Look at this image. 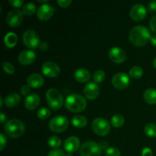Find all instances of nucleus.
I'll return each mask as SVG.
<instances>
[{
    "mask_svg": "<svg viewBox=\"0 0 156 156\" xmlns=\"http://www.w3.org/2000/svg\"><path fill=\"white\" fill-rule=\"evenodd\" d=\"M152 36L144 26H136L131 29L129 33V39L133 45L136 47H143L146 45L148 41L151 39Z\"/></svg>",
    "mask_w": 156,
    "mask_h": 156,
    "instance_id": "f257e3e1",
    "label": "nucleus"
},
{
    "mask_svg": "<svg viewBox=\"0 0 156 156\" xmlns=\"http://www.w3.org/2000/svg\"><path fill=\"white\" fill-rule=\"evenodd\" d=\"M65 106L71 112L78 113L83 111L86 108L87 102L85 98L80 94H70L66 98Z\"/></svg>",
    "mask_w": 156,
    "mask_h": 156,
    "instance_id": "f03ea898",
    "label": "nucleus"
},
{
    "mask_svg": "<svg viewBox=\"0 0 156 156\" xmlns=\"http://www.w3.org/2000/svg\"><path fill=\"white\" fill-rule=\"evenodd\" d=\"M4 129L5 133L12 138L21 136L25 131V126L21 120L12 119L6 122Z\"/></svg>",
    "mask_w": 156,
    "mask_h": 156,
    "instance_id": "7ed1b4c3",
    "label": "nucleus"
},
{
    "mask_svg": "<svg viewBox=\"0 0 156 156\" xmlns=\"http://www.w3.org/2000/svg\"><path fill=\"white\" fill-rule=\"evenodd\" d=\"M46 98L50 108L54 111L59 110L63 105V96L60 91L55 88H50L47 91Z\"/></svg>",
    "mask_w": 156,
    "mask_h": 156,
    "instance_id": "20e7f679",
    "label": "nucleus"
},
{
    "mask_svg": "<svg viewBox=\"0 0 156 156\" xmlns=\"http://www.w3.org/2000/svg\"><path fill=\"white\" fill-rule=\"evenodd\" d=\"M92 129L97 135L100 136H105L109 133L111 130V126L109 122L104 118H96L92 122Z\"/></svg>",
    "mask_w": 156,
    "mask_h": 156,
    "instance_id": "39448f33",
    "label": "nucleus"
},
{
    "mask_svg": "<svg viewBox=\"0 0 156 156\" xmlns=\"http://www.w3.org/2000/svg\"><path fill=\"white\" fill-rule=\"evenodd\" d=\"M69 126V120L65 116H56L49 123V128L54 133H61L65 131Z\"/></svg>",
    "mask_w": 156,
    "mask_h": 156,
    "instance_id": "423d86ee",
    "label": "nucleus"
},
{
    "mask_svg": "<svg viewBox=\"0 0 156 156\" xmlns=\"http://www.w3.org/2000/svg\"><path fill=\"white\" fill-rule=\"evenodd\" d=\"M81 156H101V149L98 143L93 141H87L80 148Z\"/></svg>",
    "mask_w": 156,
    "mask_h": 156,
    "instance_id": "0eeeda50",
    "label": "nucleus"
},
{
    "mask_svg": "<svg viewBox=\"0 0 156 156\" xmlns=\"http://www.w3.org/2000/svg\"><path fill=\"white\" fill-rule=\"evenodd\" d=\"M23 43L27 47L30 49H36L41 44L40 37L37 32L33 30H27L22 36Z\"/></svg>",
    "mask_w": 156,
    "mask_h": 156,
    "instance_id": "6e6552de",
    "label": "nucleus"
},
{
    "mask_svg": "<svg viewBox=\"0 0 156 156\" xmlns=\"http://www.w3.org/2000/svg\"><path fill=\"white\" fill-rule=\"evenodd\" d=\"M42 73L44 76L49 78L56 77L60 73V68L59 66L54 62L52 61H47L45 62L42 66Z\"/></svg>",
    "mask_w": 156,
    "mask_h": 156,
    "instance_id": "1a4fd4ad",
    "label": "nucleus"
},
{
    "mask_svg": "<svg viewBox=\"0 0 156 156\" xmlns=\"http://www.w3.org/2000/svg\"><path fill=\"white\" fill-rule=\"evenodd\" d=\"M129 78L124 73H118L112 78V85L117 89L123 90L127 88L129 85Z\"/></svg>",
    "mask_w": 156,
    "mask_h": 156,
    "instance_id": "9d476101",
    "label": "nucleus"
},
{
    "mask_svg": "<svg viewBox=\"0 0 156 156\" xmlns=\"http://www.w3.org/2000/svg\"><path fill=\"white\" fill-rule=\"evenodd\" d=\"M23 12L19 10H12L9 12L6 17V22L10 27H17L21 24L23 22Z\"/></svg>",
    "mask_w": 156,
    "mask_h": 156,
    "instance_id": "9b49d317",
    "label": "nucleus"
},
{
    "mask_svg": "<svg viewBox=\"0 0 156 156\" xmlns=\"http://www.w3.org/2000/svg\"><path fill=\"white\" fill-rule=\"evenodd\" d=\"M108 56L112 62L117 64L122 63L126 59V53H125L124 50L117 47L110 49V50L108 51Z\"/></svg>",
    "mask_w": 156,
    "mask_h": 156,
    "instance_id": "f8f14e48",
    "label": "nucleus"
},
{
    "mask_svg": "<svg viewBox=\"0 0 156 156\" xmlns=\"http://www.w3.org/2000/svg\"><path fill=\"white\" fill-rule=\"evenodd\" d=\"M54 8L50 5H42L37 11V16L41 21H47L54 14Z\"/></svg>",
    "mask_w": 156,
    "mask_h": 156,
    "instance_id": "ddd939ff",
    "label": "nucleus"
},
{
    "mask_svg": "<svg viewBox=\"0 0 156 156\" xmlns=\"http://www.w3.org/2000/svg\"><path fill=\"white\" fill-rule=\"evenodd\" d=\"M129 15L133 21H140L146 17V9L143 5L136 4L131 8Z\"/></svg>",
    "mask_w": 156,
    "mask_h": 156,
    "instance_id": "4468645a",
    "label": "nucleus"
},
{
    "mask_svg": "<svg viewBox=\"0 0 156 156\" xmlns=\"http://www.w3.org/2000/svg\"><path fill=\"white\" fill-rule=\"evenodd\" d=\"M99 87L95 82H89L84 88V94L88 100H94L99 94Z\"/></svg>",
    "mask_w": 156,
    "mask_h": 156,
    "instance_id": "2eb2a0df",
    "label": "nucleus"
},
{
    "mask_svg": "<svg viewBox=\"0 0 156 156\" xmlns=\"http://www.w3.org/2000/svg\"><path fill=\"white\" fill-rule=\"evenodd\" d=\"M18 62L24 66H28L33 63L36 59V54L30 50H26L21 52L18 56Z\"/></svg>",
    "mask_w": 156,
    "mask_h": 156,
    "instance_id": "dca6fc26",
    "label": "nucleus"
},
{
    "mask_svg": "<svg viewBox=\"0 0 156 156\" xmlns=\"http://www.w3.org/2000/svg\"><path fill=\"white\" fill-rule=\"evenodd\" d=\"M80 146V140L76 136H70L64 143V149L68 153L76 152Z\"/></svg>",
    "mask_w": 156,
    "mask_h": 156,
    "instance_id": "f3484780",
    "label": "nucleus"
},
{
    "mask_svg": "<svg viewBox=\"0 0 156 156\" xmlns=\"http://www.w3.org/2000/svg\"><path fill=\"white\" fill-rule=\"evenodd\" d=\"M40 102H41V98H40L39 95L35 94V93H32V94L27 96V98L24 100V105L27 110L34 111L39 106Z\"/></svg>",
    "mask_w": 156,
    "mask_h": 156,
    "instance_id": "a211bd4d",
    "label": "nucleus"
},
{
    "mask_svg": "<svg viewBox=\"0 0 156 156\" xmlns=\"http://www.w3.org/2000/svg\"><path fill=\"white\" fill-rule=\"evenodd\" d=\"M27 83L30 88H37L44 85V81L41 75L37 73H34L28 76L27 79Z\"/></svg>",
    "mask_w": 156,
    "mask_h": 156,
    "instance_id": "6ab92c4d",
    "label": "nucleus"
},
{
    "mask_svg": "<svg viewBox=\"0 0 156 156\" xmlns=\"http://www.w3.org/2000/svg\"><path fill=\"white\" fill-rule=\"evenodd\" d=\"M74 78L77 82H80V83H85L89 81L90 78H91V75L90 73L87 69L83 68L78 69L74 73Z\"/></svg>",
    "mask_w": 156,
    "mask_h": 156,
    "instance_id": "aec40b11",
    "label": "nucleus"
},
{
    "mask_svg": "<svg viewBox=\"0 0 156 156\" xmlns=\"http://www.w3.org/2000/svg\"><path fill=\"white\" fill-rule=\"evenodd\" d=\"M21 96L18 93H12L5 99V105L9 108L17 106L21 102Z\"/></svg>",
    "mask_w": 156,
    "mask_h": 156,
    "instance_id": "412c9836",
    "label": "nucleus"
},
{
    "mask_svg": "<svg viewBox=\"0 0 156 156\" xmlns=\"http://www.w3.org/2000/svg\"><path fill=\"white\" fill-rule=\"evenodd\" d=\"M145 101L149 105H156V90L154 88H148L143 94Z\"/></svg>",
    "mask_w": 156,
    "mask_h": 156,
    "instance_id": "4be33fe9",
    "label": "nucleus"
},
{
    "mask_svg": "<svg viewBox=\"0 0 156 156\" xmlns=\"http://www.w3.org/2000/svg\"><path fill=\"white\" fill-rule=\"evenodd\" d=\"M86 117L82 115H76L72 118L71 123L74 126L77 128H82L87 124Z\"/></svg>",
    "mask_w": 156,
    "mask_h": 156,
    "instance_id": "5701e85b",
    "label": "nucleus"
},
{
    "mask_svg": "<svg viewBox=\"0 0 156 156\" xmlns=\"http://www.w3.org/2000/svg\"><path fill=\"white\" fill-rule=\"evenodd\" d=\"M18 42V37L15 33H8L5 37V44L8 47H14Z\"/></svg>",
    "mask_w": 156,
    "mask_h": 156,
    "instance_id": "b1692460",
    "label": "nucleus"
},
{
    "mask_svg": "<svg viewBox=\"0 0 156 156\" xmlns=\"http://www.w3.org/2000/svg\"><path fill=\"white\" fill-rule=\"evenodd\" d=\"M124 117L121 114H116L113 116V117L111 120V123L114 127L120 128L124 124Z\"/></svg>",
    "mask_w": 156,
    "mask_h": 156,
    "instance_id": "393cba45",
    "label": "nucleus"
},
{
    "mask_svg": "<svg viewBox=\"0 0 156 156\" xmlns=\"http://www.w3.org/2000/svg\"><path fill=\"white\" fill-rule=\"evenodd\" d=\"M143 70L141 67L136 66H133L129 71V76L134 79H139L143 76Z\"/></svg>",
    "mask_w": 156,
    "mask_h": 156,
    "instance_id": "a878e982",
    "label": "nucleus"
},
{
    "mask_svg": "<svg viewBox=\"0 0 156 156\" xmlns=\"http://www.w3.org/2000/svg\"><path fill=\"white\" fill-rule=\"evenodd\" d=\"M36 12V5L34 3L29 2L24 5V6L22 9V12L24 15H27V16H30L34 14Z\"/></svg>",
    "mask_w": 156,
    "mask_h": 156,
    "instance_id": "bb28decb",
    "label": "nucleus"
},
{
    "mask_svg": "<svg viewBox=\"0 0 156 156\" xmlns=\"http://www.w3.org/2000/svg\"><path fill=\"white\" fill-rule=\"evenodd\" d=\"M144 132L148 136L156 137V125L154 123H148L145 126Z\"/></svg>",
    "mask_w": 156,
    "mask_h": 156,
    "instance_id": "cd10ccee",
    "label": "nucleus"
},
{
    "mask_svg": "<svg viewBox=\"0 0 156 156\" xmlns=\"http://www.w3.org/2000/svg\"><path fill=\"white\" fill-rule=\"evenodd\" d=\"M48 145L51 148H54L56 149V148L59 147L61 146V140L58 136H52L50 138L48 139Z\"/></svg>",
    "mask_w": 156,
    "mask_h": 156,
    "instance_id": "c85d7f7f",
    "label": "nucleus"
},
{
    "mask_svg": "<svg viewBox=\"0 0 156 156\" xmlns=\"http://www.w3.org/2000/svg\"><path fill=\"white\" fill-rule=\"evenodd\" d=\"M105 79V73L102 70H97L93 74V79L96 83H101Z\"/></svg>",
    "mask_w": 156,
    "mask_h": 156,
    "instance_id": "c756f323",
    "label": "nucleus"
},
{
    "mask_svg": "<svg viewBox=\"0 0 156 156\" xmlns=\"http://www.w3.org/2000/svg\"><path fill=\"white\" fill-rule=\"evenodd\" d=\"M51 114V111L48 109V108H41L40 110H38L37 113V115L41 120H46V119L48 118L49 117Z\"/></svg>",
    "mask_w": 156,
    "mask_h": 156,
    "instance_id": "7c9ffc66",
    "label": "nucleus"
},
{
    "mask_svg": "<svg viewBox=\"0 0 156 156\" xmlns=\"http://www.w3.org/2000/svg\"><path fill=\"white\" fill-rule=\"evenodd\" d=\"M106 156H120V152L117 148L110 147L105 151Z\"/></svg>",
    "mask_w": 156,
    "mask_h": 156,
    "instance_id": "2f4dec72",
    "label": "nucleus"
},
{
    "mask_svg": "<svg viewBox=\"0 0 156 156\" xmlns=\"http://www.w3.org/2000/svg\"><path fill=\"white\" fill-rule=\"evenodd\" d=\"M2 67L4 71L6 73H8V74L12 75L15 73V67H14V66L12 65V64L9 63V62H5L4 63H3Z\"/></svg>",
    "mask_w": 156,
    "mask_h": 156,
    "instance_id": "473e14b6",
    "label": "nucleus"
},
{
    "mask_svg": "<svg viewBox=\"0 0 156 156\" xmlns=\"http://www.w3.org/2000/svg\"><path fill=\"white\" fill-rule=\"evenodd\" d=\"M47 156H66L65 152L60 149H56L50 151Z\"/></svg>",
    "mask_w": 156,
    "mask_h": 156,
    "instance_id": "72a5a7b5",
    "label": "nucleus"
},
{
    "mask_svg": "<svg viewBox=\"0 0 156 156\" xmlns=\"http://www.w3.org/2000/svg\"><path fill=\"white\" fill-rule=\"evenodd\" d=\"M6 143H7V139L3 133H0V150L2 151L4 148L5 147Z\"/></svg>",
    "mask_w": 156,
    "mask_h": 156,
    "instance_id": "f704fd0d",
    "label": "nucleus"
},
{
    "mask_svg": "<svg viewBox=\"0 0 156 156\" xmlns=\"http://www.w3.org/2000/svg\"><path fill=\"white\" fill-rule=\"evenodd\" d=\"M9 4L15 8H19L23 5L24 2L22 0H9Z\"/></svg>",
    "mask_w": 156,
    "mask_h": 156,
    "instance_id": "c9c22d12",
    "label": "nucleus"
},
{
    "mask_svg": "<svg viewBox=\"0 0 156 156\" xmlns=\"http://www.w3.org/2000/svg\"><path fill=\"white\" fill-rule=\"evenodd\" d=\"M57 3L60 7L67 8L70 5V4L72 3V1L71 0H58Z\"/></svg>",
    "mask_w": 156,
    "mask_h": 156,
    "instance_id": "e433bc0d",
    "label": "nucleus"
},
{
    "mask_svg": "<svg viewBox=\"0 0 156 156\" xmlns=\"http://www.w3.org/2000/svg\"><path fill=\"white\" fill-rule=\"evenodd\" d=\"M148 10L151 13L156 12V1H151L148 4Z\"/></svg>",
    "mask_w": 156,
    "mask_h": 156,
    "instance_id": "4c0bfd02",
    "label": "nucleus"
},
{
    "mask_svg": "<svg viewBox=\"0 0 156 156\" xmlns=\"http://www.w3.org/2000/svg\"><path fill=\"white\" fill-rule=\"evenodd\" d=\"M149 26H150L151 30L156 33V15L152 17L149 22Z\"/></svg>",
    "mask_w": 156,
    "mask_h": 156,
    "instance_id": "58836bf2",
    "label": "nucleus"
},
{
    "mask_svg": "<svg viewBox=\"0 0 156 156\" xmlns=\"http://www.w3.org/2000/svg\"><path fill=\"white\" fill-rule=\"evenodd\" d=\"M30 91V87L28 85H23L21 88V93L23 95H27Z\"/></svg>",
    "mask_w": 156,
    "mask_h": 156,
    "instance_id": "ea45409f",
    "label": "nucleus"
},
{
    "mask_svg": "<svg viewBox=\"0 0 156 156\" xmlns=\"http://www.w3.org/2000/svg\"><path fill=\"white\" fill-rule=\"evenodd\" d=\"M142 156H153L152 152L149 148H145L142 152Z\"/></svg>",
    "mask_w": 156,
    "mask_h": 156,
    "instance_id": "a19ab883",
    "label": "nucleus"
},
{
    "mask_svg": "<svg viewBox=\"0 0 156 156\" xmlns=\"http://www.w3.org/2000/svg\"><path fill=\"white\" fill-rule=\"evenodd\" d=\"M99 147L101 148V149H106L108 147V142L107 141H105V140H104V141H101V142H100V143H99Z\"/></svg>",
    "mask_w": 156,
    "mask_h": 156,
    "instance_id": "79ce46f5",
    "label": "nucleus"
},
{
    "mask_svg": "<svg viewBox=\"0 0 156 156\" xmlns=\"http://www.w3.org/2000/svg\"><path fill=\"white\" fill-rule=\"evenodd\" d=\"M150 41H151V44H152L154 47H156V34L152 36V37H151L150 39Z\"/></svg>",
    "mask_w": 156,
    "mask_h": 156,
    "instance_id": "37998d69",
    "label": "nucleus"
},
{
    "mask_svg": "<svg viewBox=\"0 0 156 156\" xmlns=\"http://www.w3.org/2000/svg\"><path fill=\"white\" fill-rule=\"evenodd\" d=\"M0 117H1V123H4L6 120L5 115L3 113H1V114H0Z\"/></svg>",
    "mask_w": 156,
    "mask_h": 156,
    "instance_id": "c03bdc74",
    "label": "nucleus"
},
{
    "mask_svg": "<svg viewBox=\"0 0 156 156\" xmlns=\"http://www.w3.org/2000/svg\"><path fill=\"white\" fill-rule=\"evenodd\" d=\"M40 47H41V50H47V47H48V45H47V44L46 42H44L42 44H40Z\"/></svg>",
    "mask_w": 156,
    "mask_h": 156,
    "instance_id": "a18cd8bd",
    "label": "nucleus"
},
{
    "mask_svg": "<svg viewBox=\"0 0 156 156\" xmlns=\"http://www.w3.org/2000/svg\"><path fill=\"white\" fill-rule=\"evenodd\" d=\"M153 66H154V68H155V69H156V57L155 58V59H154V61H153Z\"/></svg>",
    "mask_w": 156,
    "mask_h": 156,
    "instance_id": "49530a36",
    "label": "nucleus"
},
{
    "mask_svg": "<svg viewBox=\"0 0 156 156\" xmlns=\"http://www.w3.org/2000/svg\"><path fill=\"white\" fill-rule=\"evenodd\" d=\"M2 98L0 97V107H1V108H2Z\"/></svg>",
    "mask_w": 156,
    "mask_h": 156,
    "instance_id": "de8ad7c7",
    "label": "nucleus"
},
{
    "mask_svg": "<svg viewBox=\"0 0 156 156\" xmlns=\"http://www.w3.org/2000/svg\"><path fill=\"white\" fill-rule=\"evenodd\" d=\"M66 156H73L72 155V153H67V155H66Z\"/></svg>",
    "mask_w": 156,
    "mask_h": 156,
    "instance_id": "09e8293b",
    "label": "nucleus"
}]
</instances>
